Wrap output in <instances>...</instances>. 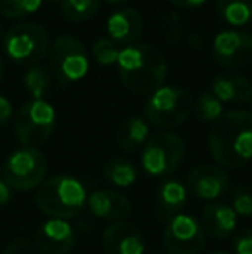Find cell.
<instances>
[{
	"mask_svg": "<svg viewBox=\"0 0 252 254\" xmlns=\"http://www.w3.org/2000/svg\"><path fill=\"white\" fill-rule=\"evenodd\" d=\"M209 152L221 168H240L252 161V113L226 111L212 123L207 137Z\"/></svg>",
	"mask_w": 252,
	"mask_h": 254,
	"instance_id": "cell-1",
	"label": "cell"
},
{
	"mask_svg": "<svg viewBox=\"0 0 252 254\" xmlns=\"http://www.w3.org/2000/svg\"><path fill=\"white\" fill-rule=\"evenodd\" d=\"M118 71L123 85L135 95H151L166 83L168 63L164 54L151 44H133L121 49Z\"/></svg>",
	"mask_w": 252,
	"mask_h": 254,
	"instance_id": "cell-2",
	"label": "cell"
},
{
	"mask_svg": "<svg viewBox=\"0 0 252 254\" xmlns=\"http://www.w3.org/2000/svg\"><path fill=\"white\" fill-rule=\"evenodd\" d=\"M88 192L78 178L71 175H55L44 180L37 189V207L49 218L73 220L87 206Z\"/></svg>",
	"mask_w": 252,
	"mask_h": 254,
	"instance_id": "cell-3",
	"label": "cell"
},
{
	"mask_svg": "<svg viewBox=\"0 0 252 254\" xmlns=\"http://www.w3.org/2000/svg\"><path fill=\"white\" fill-rule=\"evenodd\" d=\"M194 113V101L189 90L175 85H162L149 95L144 106L145 121L162 131H171L185 123Z\"/></svg>",
	"mask_w": 252,
	"mask_h": 254,
	"instance_id": "cell-4",
	"label": "cell"
},
{
	"mask_svg": "<svg viewBox=\"0 0 252 254\" xmlns=\"http://www.w3.org/2000/svg\"><path fill=\"white\" fill-rule=\"evenodd\" d=\"M187 156V144L173 131H157L142 149L140 164L151 177H168L180 170Z\"/></svg>",
	"mask_w": 252,
	"mask_h": 254,
	"instance_id": "cell-5",
	"label": "cell"
},
{
	"mask_svg": "<svg viewBox=\"0 0 252 254\" xmlns=\"http://www.w3.org/2000/svg\"><path fill=\"white\" fill-rule=\"evenodd\" d=\"M50 49L49 33L38 23H19L3 37V51L10 61L21 66H35Z\"/></svg>",
	"mask_w": 252,
	"mask_h": 254,
	"instance_id": "cell-6",
	"label": "cell"
},
{
	"mask_svg": "<svg viewBox=\"0 0 252 254\" xmlns=\"http://www.w3.org/2000/svg\"><path fill=\"white\" fill-rule=\"evenodd\" d=\"M47 159L37 147L16 149L2 168V178L12 190L28 192L38 189L47 177Z\"/></svg>",
	"mask_w": 252,
	"mask_h": 254,
	"instance_id": "cell-7",
	"label": "cell"
},
{
	"mask_svg": "<svg viewBox=\"0 0 252 254\" xmlns=\"http://www.w3.org/2000/svg\"><path fill=\"white\" fill-rule=\"evenodd\" d=\"M49 64L62 85L81 81L90 71V59L85 45L73 35H61L49 49Z\"/></svg>",
	"mask_w": 252,
	"mask_h": 254,
	"instance_id": "cell-8",
	"label": "cell"
},
{
	"mask_svg": "<svg viewBox=\"0 0 252 254\" xmlns=\"http://www.w3.org/2000/svg\"><path fill=\"white\" fill-rule=\"evenodd\" d=\"M55 128V109L47 101H28L14 118V133L24 147H38Z\"/></svg>",
	"mask_w": 252,
	"mask_h": 254,
	"instance_id": "cell-9",
	"label": "cell"
},
{
	"mask_svg": "<svg viewBox=\"0 0 252 254\" xmlns=\"http://www.w3.org/2000/svg\"><path fill=\"white\" fill-rule=\"evenodd\" d=\"M162 237L168 254H201L205 248L204 227L197 218L187 213L169 218Z\"/></svg>",
	"mask_w": 252,
	"mask_h": 254,
	"instance_id": "cell-10",
	"label": "cell"
},
{
	"mask_svg": "<svg viewBox=\"0 0 252 254\" xmlns=\"http://www.w3.org/2000/svg\"><path fill=\"white\" fill-rule=\"evenodd\" d=\"M212 57L223 67H242L252 61V35L244 30H223L212 38Z\"/></svg>",
	"mask_w": 252,
	"mask_h": 254,
	"instance_id": "cell-11",
	"label": "cell"
},
{
	"mask_svg": "<svg viewBox=\"0 0 252 254\" xmlns=\"http://www.w3.org/2000/svg\"><path fill=\"white\" fill-rule=\"evenodd\" d=\"M230 178L218 164L195 166L187 177V189L201 201H216L228 190Z\"/></svg>",
	"mask_w": 252,
	"mask_h": 254,
	"instance_id": "cell-12",
	"label": "cell"
},
{
	"mask_svg": "<svg viewBox=\"0 0 252 254\" xmlns=\"http://www.w3.org/2000/svg\"><path fill=\"white\" fill-rule=\"evenodd\" d=\"M76 244V232L66 220L49 218L35 234V246L42 254H69Z\"/></svg>",
	"mask_w": 252,
	"mask_h": 254,
	"instance_id": "cell-13",
	"label": "cell"
},
{
	"mask_svg": "<svg viewBox=\"0 0 252 254\" xmlns=\"http://www.w3.org/2000/svg\"><path fill=\"white\" fill-rule=\"evenodd\" d=\"M102 248L105 254H144L145 242L135 225L116 221L104 230Z\"/></svg>",
	"mask_w": 252,
	"mask_h": 254,
	"instance_id": "cell-14",
	"label": "cell"
},
{
	"mask_svg": "<svg viewBox=\"0 0 252 254\" xmlns=\"http://www.w3.org/2000/svg\"><path fill=\"white\" fill-rule=\"evenodd\" d=\"M88 211L99 220H105L116 223V221H125L126 216L131 213V202L125 194L118 190H109L101 189L94 190L87 199Z\"/></svg>",
	"mask_w": 252,
	"mask_h": 254,
	"instance_id": "cell-15",
	"label": "cell"
},
{
	"mask_svg": "<svg viewBox=\"0 0 252 254\" xmlns=\"http://www.w3.org/2000/svg\"><path fill=\"white\" fill-rule=\"evenodd\" d=\"M144 33V16L133 7H123L109 16L107 35L116 45H133Z\"/></svg>",
	"mask_w": 252,
	"mask_h": 254,
	"instance_id": "cell-16",
	"label": "cell"
},
{
	"mask_svg": "<svg viewBox=\"0 0 252 254\" xmlns=\"http://www.w3.org/2000/svg\"><path fill=\"white\" fill-rule=\"evenodd\" d=\"M239 216L232 206L221 202H212L202 209V227L207 235L216 241L230 237L235 232Z\"/></svg>",
	"mask_w": 252,
	"mask_h": 254,
	"instance_id": "cell-17",
	"label": "cell"
},
{
	"mask_svg": "<svg viewBox=\"0 0 252 254\" xmlns=\"http://www.w3.org/2000/svg\"><path fill=\"white\" fill-rule=\"evenodd\" d=\"M212 95L219 102H249L252 97V85L242 74H218L212 80Z\"/></svg>",
	"mask_w": 252,
	"mask_h": 254,
	"instance_id": "cell-18",
	"label": "cell"
},
{
	"mask_svg": "<svg viewBox=\"0 0 252 254\" xmlns=\"http://www.w3.org/2000/svg\"><path fill=\"white\" fill-rule=\"evenodd\" d=\"M149 135L151 128L147 121L140 116H131L119 125L116 131V142L123 152H135L144 147L145 142L149 140Z\"/></svg>",
	"mask_w": 252,
	"mask_h": 254,
	"instance_id": "cell-19",
	"label": "cell"
},
{
	"mask_svg": "<svg viewBox=\"0 0 252 254\" xmlns=\"http://www.w3.org/2000/svg\"><path fill=\"white\" fill-rule=\"evenodd\" d=\"M187 201H189V190L187 185H183L180 180H166L159 185L157 206L162 214L169 218L180 214L187 206Z\"/></svg>",
	"mask_w": 252,
	"mask_h": 254,
	"instance_id": "cell-20",
	"label": "cell"
},
{
	"mask_svg": "<svg viewBox=\"0 0 252 254\" xmlns=\"http://www.w3.org/2000/svg\"><path fill=\"white\" fill-rule=\"evenodd\" d=\"M216 12L233 30L252 24V0H218Z\"/></svg>",
	"mask_w": 252,
	"mask_h": 254,
	"instance_id": "cell-21",
	"label": "cell"
},
{
	"mask_svg": "<svg viewBox=\"0 0 252 254\" xmlns=\"http://www.w3.org/2000/svg\"><path fill=\"white\" fill-rule=\"evenodd\" d=\"M104 177L118 189H128L137 182V168L125 157H114L104 166Z\"/></svg>",
	"mask_w": 252,
	"mask_h": 254,
	"instance_id": "cell-22",
	"label": "cell"
},
{
	"mask_svg": "<svg viewBox=\"0 0 252 254\" xmlns=\"http://www.w3.org/2000/svg\"><path fill=\"white\" fill-rule=\"evenodd\" d=\"M26 92L31 95V101H45V95L50 90V73L42 66H30L23 76Z\"/></svg>",
	"mask_w": 252,
	"mask_h": 254,
	"instance_id": "cell-23",
	"label": "cell"
},
{
	"mask_svg": "<svg viewBox=\"0 0 252 254\" xmlns=\"http://www.w3.org/2000/svg\"><path fill=\"white\" fill-rule=\"evenodd\" d=\"M101 0H61L62 16L67 21L81 23L94 17L99 10Z\"/></svg>",
	"mask_w": 252,
	"mask_h": 254,
	"instance_id": "cell-24",
	"label": "cell"
},
{
	"mask_svg": "<svg viewBox=\"0 0 252 254\" xmlns=\"http://www.w3.org/2000/svg\"><path fill=\"white\" fill-rule=\"evenodd\" d=\"M194 113L204 123H214L225 114V111H223V102H219L211 92H204L194 102Z\"/></svg>",
	"mask_w": 252,
	"mask_h": 254,
	"instance_id": "cell-25",
	"label": "cell"
},
{
	"mask_svg": "<svg viewBox=\"0 0 252 254\" xmlns=\"http://www.w3.org/2000/svg\"><path fill=\"white\" fill-rule=\"evenodd\" d=\"M44 0H0V14L9 19L30 16L42 7Z\"/></svg>",
	"mask_w": 252,
	"mask_h": 254,
	"instance_id": "cell-26",
	"label": "cell"
},
{
	"mask_svg": "<svg viewBox=\"0 0 252 254\" xmlns=\"http://www.w3.org/2000/svg\"><path fill=\"white\" fill-rule=\"evenodd\" d=\"M119 47L111 40L109 37H101L92 45V56L95 57L97 64L101 66H112L118 63L119 57Z\"/></svg>",
	"mask_w": 252,
	"mask_h": 254,
	"instance_id": "cell-27",
	"label": "cell"
},
{
	"mask_svg": "<svg viewBox=\"0 0 252 254\" xmlns=\"http://www.w3.org/2000/svg\"><path fill=\"white\" fill-rule=\"evenodd\" d=\"M232 207L237 213V216L252 218V189H247V187L239 189V190L233 194Z\"/></svg>",
	"mask_w": 252,
	"mask_h": 254,
	"instance_id": "cell-28",
	"label": "cell"
},
{
	"mask_svg": "<svg viewBox=\"0 0 252 254\" xmlns=\"http://www.w3.org/2000/svg\"><path fill=\"white\" fill-rule=\"evenodd\" d=\"M3 254H38V249L31 241L19 237L7 246Z\"/></svg>",
	"mask_w": 252,
	"mask_h": 254,
	"instance_id": "cell-29",
	"label": "cell"
},
{
	"mask_svg": "<svg viewBox=\"0 0 252 254\" xmlns=\"http://www.w3.org/2000/svg\"><path fill=\"white\" fill-rule=\"evenodd\" d=\"M233 253L252 254V230L240 232V234L233 239Z\"/></svg>",
	"mask_w": 252,
	"mask_h": 254,
	"instance_id": "cell-30",
	"label": "cell"
},
{
	"mask_svg": "<svg viewBox=\"0 0 252 254\" xmlns=\"http://www.w3.org/2000/svg\"><path fill=\"white\" fill-rule=\"evenodd\" d=\"M10 120H12V102L5 95H0V128L7 127Z\"/></svg>",
	"mask_w": 252,
	"mask_h": 254,
	"instance_id": "cell-31",
	"label": "cell"
},
{
	"mask_svg": "<svg viewBox=\"0 0 252 254\" xmlns=\"http://www.w3.org/2000/svg\"><path fill=\"white\" fill-rule=\"evenodd\" d=\"M169 2L173 3L175 7H178V9H199V7L204 5L207 0H169Z\"/></svg>",
	"mask_w": 252,
	"mask_h": 254,
	"instance_id": "cell-32",
	"label": "cell"
},
{
	"mask_svg": "<svg viewBox=\"0 0 252 254\" xmlns=\"http://www.w3.org/2000/svg\"><path fill=\"white\" fill-rule=\"evenodd\" d=\"M12 199V189L3 182V178H0V206L7 204Z\"/></svg>",
	"mask_w": 252,
	"mask_h": 254,
	"instance_id": "cell-33",
	"label": "cell"
},
{
	"mask_svg": "<svg viewBox=\"0 0 252 254\" xmlns=\"http://www.w3.org/2000/svg\"><path fill=\"white\" fill-rule=\"evenodd\" d=\"M107 3H111V5H121V3L128 2V0H105Z\"/></svg>",
	"mask_w": 252,
	"mask_h": 254,
	"instance_id": "cell-34",
	"label": "cell"
},
{
	"mask_svg": "<svg viewBox=\"0 0 252 254\" xmlns=\"http://www.w3.org/2000/svg\"><path fill=\"white\" fill-rule=\"evenodd\" d=\"M2 78H3V61L0 57V81H2Z\"/></svg>",
	"mask_w": 252,
	"mask_h": 254,
	"instance_id": "cell-35",
	"label": "cell"
},
{
	"mask_svg": "<svg viewBox=\"0 0 252 254\" xmlns=\"http://www.w3.org/2000/svg\"><path fill=\"white\" fill-rule=\"evenodd\" d=\"M209 254H230V253H226V251H214V253H209Z\"/></svg>",
	"mask_w": 252,
	"mask_h": 254,
	"instance_id": "cell-36",
	"label": "cell"
},
{
	"mask_svg": "<svg viewBox=\"0 0 252 254\" xmlns=\"http://www.w3.org/2000/svg\"><path fill=\"white\" fill-rule=\"evenodd\" d=\"M47 2H61V0H47Z\"/></svg>",
	"mask_w": 252,
	"mask_h": 254,
	"instance_id": "cell-37",
	"label": "cell"
},
{
	"mask_svg": "<svg viewBox=\"0 0 252 254\" xmlns=\"http://www.w3.org/2000/svg\"><path fill=\"white\" fill-rule=\"evenodd\" d=\"M0 37H2V23H0Z\"/></svg>",
	"mask_w": 252,
	"mask_h": 254,
	"instance_id": "cell-38",
	"label": "cell"
},
{
	"mask_svg": "<svg viewBox=\"0 0 252 254\" xmlns=\"http://www.w3.org/2000/svg\"><path fill=\"white\" fill-rule=\"evenodd\" d=\"M249 102H251V106H252V97H251V101H249Z\"/></svg>",
	"mask_w": 252,
	"mask_h": 254,
	"instance_id": "cell-39",
	"label": "cell"
},
{
	"mask_svg": "<svg viewBox=\"0 0 252 254\" xmlns=\"http://www.w3.org/2000/svg\"><path fill=\"white\" fill-rule=\"evenodd\" d=\"M152 254H161V253H152Z\"/></svg>",
	"mask_w": 252,
	"mask_h": 254,
	"instance_id": "cell-40",
	"label": "cell"
}]
</instances>
